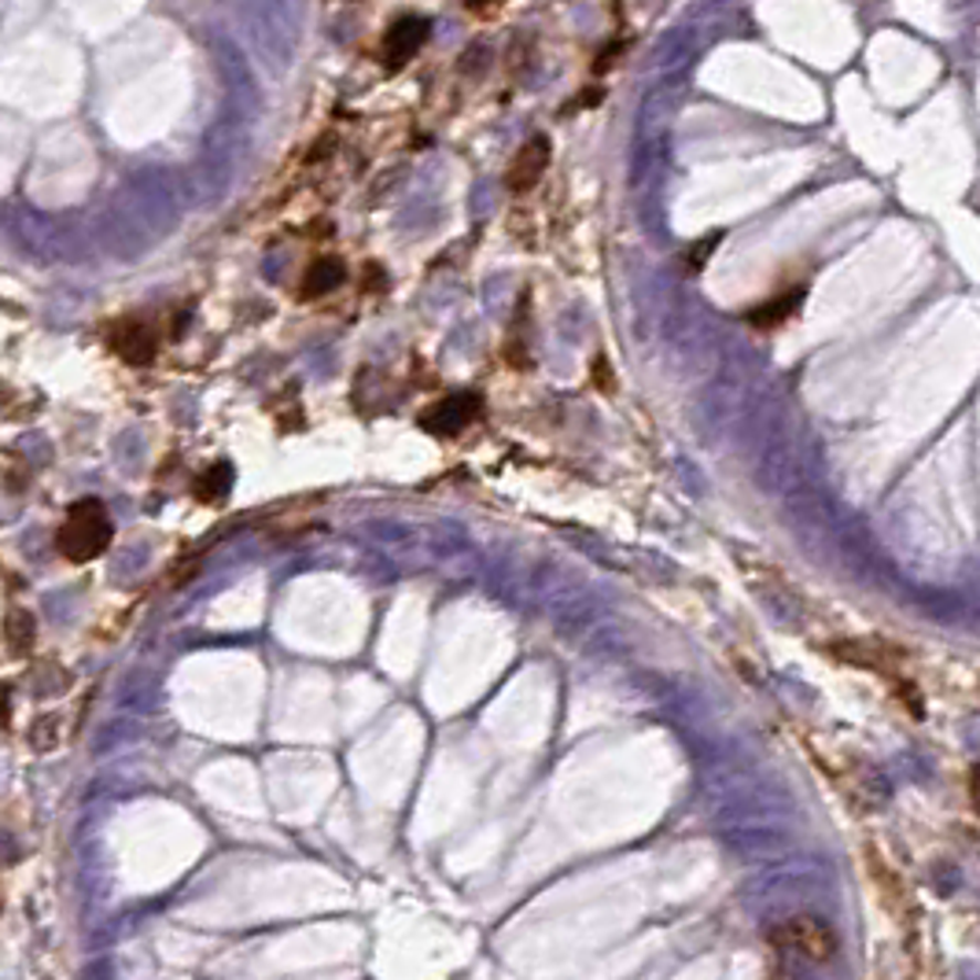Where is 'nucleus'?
I'll return each instance as SVG.
<instances>
[{"label": "nucleus", "instance_id": "3", "mask_svg": "<svg viewBox=\"0 0 980 980\" xmlns=\"http://www.w3.org/2000/svg\"><path fill=\"white\" fill-rule=\"evenodd\" d=\"M476 413H480L476 394H450V399L435 402L432 410L421 417V428L439 439H450V435L465 432V428L476 421Z\"/></svg>", "mask_w": 980, "mask_h": 980}, {"label": "nucleus", "instance_id": "6", "mask_svg": "<svg viewBox=\"0 0 980 980\" xmlns=\"http://www.w3.org/2000/svg\"><path fill=\"white\" fill-rule=\"evenodd\" d=\"M546 162H549V140L546 137L527 140V145L516 151V159L509 167V189L513 192L535 189L538 178H542V170H546Z\"/></svg>", "mask_w": 980, "mask_h": 980}, {"label": "nucleus", "instance_id": "4", "mask_svg": "<svg viewBox=\"0 0 980 980\" xmlns=\"http://www.w3.org/2000/svg\"><path fill=\"white\" fill-rule=\"evenodd\" d=\"M428 41V19H417V15H405L399 19L388 38H383V63L388 67H402V63H410L417 52H421V45Z\"/></svg>", "mask_w": 980, "mask_h": 980}, {"label": "nucleus", "instance_id": "5", "mask_svg": "<svg viewBox=\"0 0 980 980\" xmlns=\"http://www.w3.org/2000/svg\"><path fill=\"white\" fill-rule=\"evenodd\" d=\"M112 347L118 358L129 361V366H148V361L156 358L159 344H156V333H151L145 322H123L115 328Z\"/></svg>", "mask_w": 980, "mask_h": 980}, {"label": "nucleus", "instance_id": "9", "mask_svg": "<svg viewBox=\"0 0 980 980\" xmlns=\"http://www.w3.org/2000/svg\"><path fill=\"white\" fill-rule=\"evenodd\" d=\"M4 634H8V645H12V653H30V649H34V637H38L34 615L23 612V609H12V612H8Z\"/></svg>", "mask_w": 980, "mask_h": 980}, {"label": "nucleus", "instance_id": "1", "mask_svg": "<svg viewBox=\"0 0 980 980\" xmlns=\"http://www.w3.org/2000/svg\"><path fill=\"white\" fill-rule=\"evenodd\" d=\"M112 535H115V527H112V516H107V509H104V502L82 498L71 505L67 516H63V524L56 531V549L71 560V565H89V560H96L107 546H112Z\"/></svg>", "mask_w": 980, "mask_h": 980}, {"label": "nucleus", "instance_id": "2", "mask_svg": "<svg viewBox=\"0 0 980 980\" xmlns=\"http://www.w3.org/2000/svg\"><path fill=\"white\" fill-rule=\"evenodd\" d=\"M774 940H781L792 955L808 958V962H830V958L836 955L833 929L822 918H811V914H797V918H789L774 932Z\"/></svg>", "mask_w": 980, "mask_h": 980}, {"label": "nucleus", "instance_id": "7", "mask_svg": "<svg viewBox=\"0 0 980 980\" xmlns=\"http://www.w3.org/2000/svg\"><path fill=\"white\" fill-rule=\"evenodd\" d=\"M339 281H344V262L339 259H317L303 277V295L306 299H317L325 292H336Z\"/></svg>", "mask_w": 980, "mask_h": 980}, {"label": "nucleus", "instance_id": "8", "mask_svg": "<svg viewBox=\"0 0 980 980\" xmlns=\"http://www.w3.org/2000/svg\"><path fill=\"white\" fill-rule=\"evenodd\" d=\"M229 491H233V468H229L225 461H218V465H211L200 480H196V498L200 502L218 505L229 498Z\"/></svg>", "mask_w": 980, "mask_h": 980}, {"label": "nucleus", "instance_id": "10", "mask_svg": "<svg viewBox=\"0 0 980 980\" xmlns=\"http://www.w3.org/2000/svg\"><path fill=\"white\" fill-rule=\"evenodd\" d=\"M800 295H803V288H792L786 299H770L767 306H759V310H752L748 314V322L752 325H759V328H767V325H778V322H786V317L797 310V303H800Z\"/></svg>", "mask_w": 980, "mask_h": 980}]
</instances>
